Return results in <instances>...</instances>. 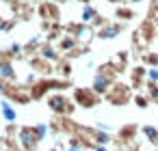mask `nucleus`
Here are the masks:
<instances>
[{
  "mask_svg": "<svg viewBox=\"0 0 158 151\" xmlns=\"http://www.w3.org/2000/svg\"><path fill=\"white\" fill-rule=\"evenodd\" d=\"M149 76H152L154 80H158V71H156V69H152V74H149Z\"/></svg>",
  "mask_w": 158,
  "mask_h": 151,
  "instance_id": "7",
  "label": "nucleus"
},
{
  "mask_svg": "<svg viewBox=\"0 0 158 151\" xmlns=\"http://www.w3.org/2000/svg\"><path fill=\"white\" fill-rule=\"evenodd\" d=\"M2 112H5V117H7L9 121H13V119H15V112L11 110V106H9L7 101H2Z\"/></svg>",
  "mask_w": 158,
  "mask_h": 151,
  "instance_id": "4",
  "label": "nucleus"
},
{
  "mask_svg": "<svg viewBox=\"0 0 158 151\" xmlns=\"http://www.w3.org/2000/svg\"><path fill=\"white\" fill-rule=\"evenodd\" d=\"M145 134L149 136V140H152V142H158V132H156V129H152V127H145Z\"/></svg>",
  "mask_w": 158,
  "mask_h": 151,
  "instance_id": "5",
  "label": "nucleus"
},
{
  "mask_svg": "<svg viewBox=\"0 0 158 151\" xmlns=\"http://www.w3.org/2000/svg\"><path fill=\"white\" fill-rule=\"evenodd\" d=\"M48 104H50V108H52L54 112H59V114H69V112L74 110L72 101H69L67 97H63V95H52V97L48 99Z\"/></svg>",
  "mask_w": 158,
  "mask_h": 151,
  "instance_id": "1",
  "label": "nucleus"
},
{
  "mask_svg": "<svg viewBox=\"0 0 158 151\" xmlns=\"http://www.w3.org/2000/svg\"><path fill=\"white\" fill-rule=\"evenodd\" d=\"M76 101H78L80 106H85V108H91V106H95L98 97H95L91 91H82V89H78V91H76Z\"/></svg>",
  "mask_w": 158,
  "mask_h": 151,
  "instance_id": "2",
  "label": "nucleus"
},
{
  "mask_svg": "<svg viewBox=\"0 0 158 151\" xmlns=\"http://www.w3.org/2000/svg\"><path fill=\"white\" fill-rule=\"evenodd\" d=\"M136 101H139V106H141V108H145V106H147V99H145V97H136Z\"/></svg>",
  "mask_w": 158,
  "mask_h": 151,
  "instance_id": "6",
  "label": "nucleus"
},
{
  "mask_svg": "<svg viewBox=\"0 0 158 151\" xmlns=\"http://www.w3.org/2000/svg\"><path fill=\"white\" fill-rule=\"evenodd\" d=\"M0 76L2 78H13V69L9 63H0Z\"/></svg>",
  "mask_w": 158,
  "mask_h": 151,
  "instance_id": "3",
  "label": "nucleus"
}]
</instances>
